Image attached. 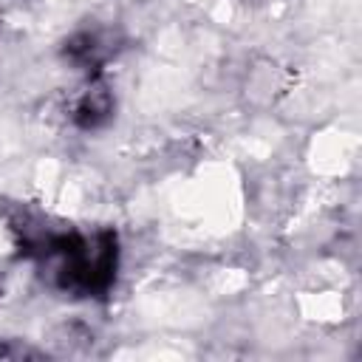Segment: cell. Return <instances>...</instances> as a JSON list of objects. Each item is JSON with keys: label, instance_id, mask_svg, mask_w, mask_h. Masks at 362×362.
I'll list each match as a JSON object with an SVG mask.
<instances>
[{"label": "cell", "instance_id": "2", "mask_svg": "<svg viewBox=\"0 0 362 362\" xmlns=\"http://www.w3.org/2000/svg\"><path fill=\"white\" fill-rule=\"evenodd\" d=\"M116 113V96L102 76H90L71 99L68 116L79 130H102Z\"/></svg>", "mask_w": 362, "mask_h": 362}, {"label": "cell", "instance_id": "1", "mask_svg": "<svg viewBox=\"0 0 362 362\" xmlns=\"http://www.w3.org/2000/svg\"><path fill=\"white\" fill-rule=\"evenodd\" d=\"M23 255H28L42 280L65 297H102L116 283L119 235L113 229H65L25 235Z\"/></svg>", "mask_w": 362, "mask_h": 362}, {"label": "cell", "instance_id": "3", "mask_svg": "<svg viewBox=\"0 0 362 362\" xmlns=\"http://www.w3.org/2000/svg\"><path fill=\"white\" fill-rule=\"evenodd\" d=\"M116 54V40L110 31H102V28H93V31H76L74 37L65 40L62 45V57L82 68V71H99L110 57Z\"/></svg>", "mask_w": 362, "mask_h": 362}]
</instances>
